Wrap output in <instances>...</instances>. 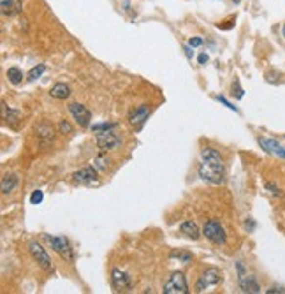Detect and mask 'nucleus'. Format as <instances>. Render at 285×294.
<instances>
[{
    "label": "nucleus",
    "instance_id": "nucleus-3",
    "mask_svg": "<svg viewBox=\"0 0 285 294\" xmlns=\"http://www.w3.org/2000/svg\"><path fill=\"white\" fill-rule=\"evenodd\" d=\"M164 294H189V284L183 271H175L164 284Z\"/></svg>",
    "mask_w": 285,
    "mask_h": 294
},
{
    "label": "nucleus",
    "instance_id": "nucleus-4",
    "mask_svg": "<svg viewBox=\"0 0 285 294\" xmlns=\"http://www.w3.org/2000/svg\"><path fill=\"white\" fill-rule=\"evenodd\" d=\"M202 234L210 240V242L217 243V245H224L225 242H227V234H225V229L222 227V224H220L219 220L211 219L208 220L206 224H204V227H202Z\"/></svg>",
    "mask_w": 285,
    "mask_h": 294
},
{
    "label": "nucleus",
    "instance_id": "nucleus-19",
    "mask_svg": "<svg viewBox=\"0 0 285 294\" xmlns=\"http://www.w3.org/2000/svg\"><path fill=\"white\" fill-rule=\"evenodd\" d=\"M169 259H178L181 261V263H189V261H192V254L185 250H173L171 254H169Z\"/></svg>",
    "mask_w": 285,
    "mask_h": 294
},
{
    "label": "nucleus",
    "instance_id": "nucleus-2",
    "mask_svg": "<svg viewBox=\"0 0 285 294\" xmlns=\"http://www.w3.org/2000/svg\"><path fill=\"white\" fill-rule=\"evenodd\" d=\"M43 238L51 243V249L60 255L62 259L69 261V263L74 261V252H72L70 242L66 236H49V234H43Z\"/></svg>",
    "mask_w": 285,
    "mask_h": 294
},
{
    "label": "nucleus",
    "instance_id": "nucleus-5",
    "mask_svg": "<svg viewBox=\"0 0 285 294\" xmlns=\"http://www.w3.org/2000/svg\"><path fill=\"white\" fill-rule=\"evenodd\" d=\"M28 250H30V255L34 257V261L39 264L41 268L44 271H53V264H51V259H49V255L46 254V250L43 249V245L37 242H30L28 243Z\"/></svg>",
    "mask_w": 285,
    "mask_h": 294
},
{
    "label": "nucleus",
    "instance_id": "nucleus-30",
    "mask_svg": "<svg viewBox=\"0 0 285 294\" xmlns=\"http://www.w3.org/2000/svg\"><path fill=\"white\" fill-rule=\"evenodd\" d=\"M201 44H202V39H201V37H192V39L189 41V46H190V48H199Z\"/></svg>",
    "mask_w": 285,
    "mask_h": 294
},
{
    "label": "nucleus",
    "instance_id": "nucleus-34",
    "mask_svg": "<svg viewBox=\"0 0 285 294\" xmlns=\"http://www.w3.org/2000/svg\"><path fill=\"white\" fill-rule=\"evenodd\" d=\"M183 49H185V55L189 58H192V49H190V46H183Z\"/></svg>",
    "mask_w": 285,
    "mask_h": 294
},
{
    "label": "nucleus",
    "instance_id": "nucleus-18",
    "mask_svg": "<svg viewBox=\"0 0 285 294\" xmlns=\"http://www.w3.org/2000/svg\"><path fill=\"white\" fill-rule=\"evenodd\" d=\"M7 79L13 85H20L23 81V72L18 67H9L7 69Z\"/></svg>",
    "mask_w": 285,
    "mask_h": 294
},
{
    "label": "nucleus",
    "instance_id": "nucleus-26",
    "mask_svg": "<svg viewBox=\"0 0 285 294\" xmlns=\"http://www.w3.org/2000/svg\"><path fill=\"white\" fill-rule=\"evenodd\" d=\"M43 199H44L43 190H34V192L30 194V204H41Z\"/></svg>",
    "mask_w": 285,
    "mask_h": 294
},
{
    "label": "nucleus",
    "instance_id": "nucleus-7",
    "mask_svg": "<svg viewBox=\"0 0 285 294\" xmlns=\"http://www.w3.org/2000/svg\"><path fill=\"white\" fill-rule=\"evenodd\" d=\"M97 169L95 166H88L83 167V169H79L72 175V181L78 185H93V183H99V175H97Z\"/></svg>",
    "mask_w": 285,
    "mask_h": 294
},
{
    "label": "nucleus",
    "instance_id": "nucleus-14",
    "mask_svg": "<svg viewBox=\"0 0 285 294\" xmlns=\"http://www.w3.org/2000/svg\"><path fill=\"white\" fill-rule=\"evenodd\" d=\"M0 11L4 16H16L23 11L22 0H0Z\"/></svg>",
    "mask_w": 285,
    "mask_h": 294
},
{
    "label": "nucleus",
    "instance_id": "nucleus-29",
    "mask_svg": "<svg viewBox=\"0 0 285 294\" xmlns=\"http://www.w3.org/2000/svg\"><path fill=\"white\" fill-rule=\"evenodd\" d=\"M215 99H217V101H219V102H222V104H224L225 108H229V110L238 111V108H236V106H233V104H231V102H229L227 99H225V97H222V95H217Z\"/></svg>",
    "mask_w": 285,
    "mask_h": 294
},
{
    "label": "nucleus",
    "instance_id": "nucleus-36",
    "mask_svg": "<svg viewBox=\"0 0 285 294\" xmlns=\"http://www.w3.org/2000/svg\"><path fill=\"white\" fill-rule=\"evenodd\" d=\"M233 2H236V4H238V2H240V0H233Z\"/></svg>",
    "mask_w": 285,
    "mask_h": 294
},
{
    "label": "nucleus",
    "instance_id": "nucleus-12",
    "mask_svg": "<svg viewBox=\"0 0 285 294\" xmlns=\"http://www.w3.org/2000/svg\"><path fill=\"white\" fill-rule=\"evenodd\" d=\"M259 146L269 155H275L278 158H285V148L275 139H266V137H259Z\"/></svg>",
    "mask_w": 285,
    "mask_h": 294
},
{
    "label": "nucleus",
    "instance_id": "nucleus-21",
    "mask_svg": "<svg viewBox=\"0 0 285 294\" xmlns=\"http://www.w3.org/2000/svg\"><path fill=\"white\" fill-rule=\"evenodd\" d=\"M2 113H4L5 122H14V118H18V116H20V111L7 110V104H5V102H2Z\"/></svg>",
    "mask_w": 285,
    "mask_h": 294
},
{
    "label": "nucleus",
    "instance_id": "nucleus-16",
    "mask_svg": "<svg viewBox=\"0 0 285 294\" xmlns=\"http://www.w3.org/2000/svg\"><path fill=\"white\" fill-rule=\"evenodd\" d=\"M51 97L53 99H58V101H66L67 97L70 95V87L66 83H57V85H53L51 88Z\"/></svg>",
    "mask_w": 285,
    "mask_h": 294
},
{
    "label": "nucleus",
    "instance_id": "nucleus-17",
    "mask_svg": "<svg viewBox=\"0 0 285 294\" xmlns=\"http://www.w3.org/2000/svg\"><path fill=\"white\" fill-rule=\"evenodd\" d=\"M18 185V176L13 173H7V175L2 176V194H9L16 189Z\"/></svg>",
    "mask_w": 285,
    "mask_h": 294
},
{
    "label": "nucleus",
    "instance_id": "nucleus-11",
    "mask_svg": "<svg viewBox=\"0 0 285 294\" xmlns=\"http://www.w3.org/2000/svg\"><path fill=\"white\" fill-rule=\"evenodd\" d=\"M148 116H150V108L146 104H141L129 113V123H131L132 127L139 129L143 127V123L148 120Z\"/></svg>",
    "mask_w": 285,
    "mask_h": 294
},
{
    "label": "nucleus",
    "instance_id": "nucleus-6",
    "mask_svg": "<svg viewBox=\"0 0 285 294\" xmlns=\"http://www.w3.org/2000/svg\"><path fill=\"white\" fill-rule=\"evenodd\" d=\"M236 270H238V282H240V287H241L243 293H261L259 284L254 280V278L248 275V271L245 270L243 263L238 261L236 263Z\"/></svg>",
    "mask_w": 285,
    "mask_h": 294
},
{
    "label": "nucleus",
    "instance_id": "nucleus-22",
    "mask_svg": "<svg viewBox=\"0 0 285 294\" xmlns=\"http://www.w3.org/2000/svg\"><path fill=\"white\" fill-rule=\"evenodd\" d=\"M93 166H95L99 171H106V169H108V166H110V158L104 157V155H99V157L95 158Z\"/></svg>",
    "mask_w": 285,
    "mask_h": 294
},
{
    "label": "nucleus",
    "instance_id": "nucleus-9",
    "mask_svg": "<svg viewBox=\"0 0 285 294\" xmlns=\"http://www.w3.org/2000/svg\"><path fill=\"white\" fill-rule=\"evenodd\" d=\"M69 111L70 114L74 116L76 123H78L79 127H90V120H92V113L88 111V108H85L83 104H78V102H72L69 104Z\"/></svg>",
    "mask_w": 285,
    "mask_h": 294
},
{
    "label": "nucleus",
    "instance_id": "nucleus-31",
    "mask_svg": "<svg viewBox=\"0 0 285 294\" xmlns=\"http://www.w3.org/2000/svg\"><path fill=\"white\" fill-rule=\"evenodd\" d=\"M245 229H246V231H248V233H252V231H254V229H255V222L250 219V217H248V219L245 220Z\"/></svg>",
    "mask_w": 285,
    "mask_h": 294
},
{
    "label": "nucleus",
    "instance_id": "nucleus-24",
    "mask_svg": "<svg viewBox=\"0 0 285 294\" xmlns=\"http://www.w3.org/2000/svg\"><path fill=\"white\" fill-rule=\"evenodd\" d=\"M114 127H116V123H108V122H104V123H93V125H92V131H95V132H101V131H113Z\"/></svg>",
    "mask_w": 285,
    "mask_h": 294
},
{
    "label": "nucleus",
    "instance_id": "nucleus-33",
    "mask_svg": "<svg viewBox=\"0 0 285 294\" xmlns=\"http://www.w3.org/2000/svg\"><path fill=\"white\" fill-rule=\"evenodd\" d=\"M266 293H268V294H273V293H285V289H284V287H271V289H268Z\"/></svg>",
    "mask_w": 285,
    "mask_h": 294
},
{
    "label": "nucleus",
    "instance_id": "nucleus-13",
    "mask_svg": "<svg viewBox=\"0 0 285 294\" xmlns=\"http://www.w3.org/2000/svg\"><path fill=\"white\" fill-rule=\"evenodd\" d=\"M111 284H113V287L116 291H129L132 287V282L129 278V275L118 268H114L111 271Z\"/></svg>",
    "mask_w": 285,
    "mask_h": 294
},
{
    "label": "nucleus",
    "instance_id": "nucleus-27",
    "mask_svg": "<svg viewBox=\"0 0 285 294\" xmlns=\"http://www.w3.org/2000/svg\"><path fill=\"white\" fill-rule=\"evenodd\" d=\"M58 127H60V132H62V134H72V125H70L69 122H66V120H62Z\"/></svg>",
    "mask_w": 285,
    "mask_h": 294
},
{
    "label": "nucleus",
    "instance_id": "nucleus-10",
    "mask_svg": "<svg viewBox=\"0 0 285 294\" xmlns=\"http://www.w3.org/2000/svg\"><path fill=\"white\" fill-rule=\"evenodd\" d=\"M219 282H220V271L219 270L208 268L206 271L201 275V278L197 280V284H196V291H197V293H202V291L208 289V287L217 286Z\"/></svg>",
    "mask_w": 285,
    "mask_h": 294
},
{
    "label": "nucleus",
    "instance_id": "nucleus-8",
    "mask_svg": "<svg viewBox=\"0 0 285 294\" xmlns=\"http://www.w3.org/2000/svg\"><path fill=\"white\" fill-rule=\"evenodd\" d=\"M95 141H97V146L101 148V152H108V150H113V148H116L120 143H122V139H120V137L116 136L114 132H111V131L97 132Z\"/></svg>",
    "mask_w": 285,
    "mask_h": 294
},
{
    "label": "nucleus",
    "instance_id": "nucleus-35",
    "mask_svg": "<svg viewBox=\"0 0 285 294\" xmlns=\"http://www.w3.org/2000/svg\"><path fill=\"white\" fill-rule=\"evenodd\" d=\"M282 35L285 37V25H284V28H282Z\"/></svg>",
    "mask_w": 285,
    "mask_h": 294
},
{
    "label": "nucleus",
    "instance_id": "nucleus-23",
    "mask_svg": "<svg viewBox=\"0 0 285 294\" xmlns=\"http://www.w3.org/2000/svg\"><path fill=\"white\" fill-rule=\"evenodd\" d=\"M35 132H37L41 137H48V139H53V127L49 125V123H46V131H43V125H39V127L35 129Z\"/></svg>",
    "mask_w": 285,
    "mask_h": 294
},
{
    "label": "nucleus",
    "instance_id": "nucleus-15",
    "mask_svg": "<svg viewBox=\"0 0 285 294\" xmlns=\"http://www.w3.org/2000/svg\"><path fill=\"white\" fill-rule=\"evenodd\" d=\"M180 231L187 238H190V240H199L201 238V231H199L197 224L192 222V220H185L183 224L180 226Z\"/></svg>",
    "mask_w": 285,
    "mask_h": 294
},
{
    "label": "nucleus",
    "instance_id": "nucleus-28",
    "mask_svg": "<svg viewBox=\"0 0 285 294\" xmlns=\"http://www.w3.org/2000/svg\"><path fill=\"white\" fill-rule=\"evenodd\" d=\"M266 189H268L269 192L273 194V196H278V198L282 196V190L278 189V187H277L275 183H271V181H268V183H266Z\"/></svg>",
    "mask_w": 285,
    "mask_h": 294
},
{
    "label": "nucleus",
    "instance_id": "nucleus-32",
    "mask_svg": "<svg viewBox=\"0 0 285 294\" xmlns=\"http://www.w3.org/2000/svg\"><path fill=\"white\" fill-rule=\"evenodd\" d=\"M208 60H210V57H208L206 53H201V55H199V64H201V66L208 64Z\"/></svg>",
    "mask_w": 285,
    "mask_h": 294
},
{
    "label": "nucleus",
    "instance_id": "nucleus-25",
    "mask_svg": "<svg viewBox=\"0 0 285 294\" xmlns=\"http://www.w3.org/2000/svg\"><path fill=\"white\" fill-rule=\"evenodd\" d=\"M233 95L236 97V99H243V95H245V90L241 88V85H240V81L238 79H234V83H233Z\"/></svg>",
    "mask_w": 285,
    "mask_h": 294
},
{
    "label": "nucleus",
    "instance_id": "nucleus-20",
    "mask_svg": "<svg viewBox=\"0 0 285 294\" xmlns=\"http://www.w3.org/2000/svg\"><path fill=\"white\" fill-rule=\"evenodd\" d=\"M44 72H46V66H44V64H39V66H35V67H32V69H30V72H28V79H30V81H34V79L41 78Z\"/></svg>",
    "mask_w": 285,
    "mask_h": 294
},
{
    "label": "nucleus",
    "instance_id": "nucleus-1",
    "mask_svg": "<svg viewBox=\"0 0 285 294\" xmlns=\"http://www.w3.org/2000/svg\"><path fill=\"white\" fill-rule=\"evenodd\" d=\"M199 176L208 183L220 185L225 180V166L222 155L217 152L215 148H206L201 150V164H199Z\"/></svg>",
    "mask_w": 285,
    "mask_h": 294
}]
</instances>
